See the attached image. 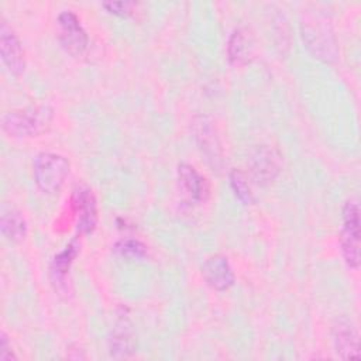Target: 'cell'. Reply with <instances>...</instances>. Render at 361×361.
Masks as SVG:
<instances>
[{
  "instance_id": "1",
  "label": "cell",
  "mask_w": 361,
  "mask_h": 361,
  "mask_svg": "<svg viewBox=\"0 0 361 361\" xmlns=\"http://www.w3.org/2000/svg\"><path fill=\"white\" fill-rule=\"evenodd\" d=\"M52 118V107L48 104H35L4 113L1 127L13 137H35L49 128Z\"/></svg>"
},
{
  "instance_id": "2",
  "label": "cell",
  "mask_w": 361,
  "mask_h": 361,
  "mask_svg": "<svg viewBox=\"0 0 361 361\" xmlns=\"http://www.w3.org/2000/svg\"><path fill=\"white\" fill-rule=\"evenodd\" d=\"M34 180L44 193H56L62 188L68 172L69 162L65 157L54 152H41L32 162Z\"/></svg>"
},
{
  "instance_id": "3",
  "label": "cell",
  "mask_w": 361,
  "mask_h": 361,
  "mask_svg": "<svg viewBox=\"0 0 361 361\" xmlns=\"http://www.w3.org/2000/svg\"><path fill=\"white\" fill-rule=\"evenodd\" d=\"M340 244L344 261L357 269L360 265V209L355 200H348L344 204Z\"/></svg>"
},
{
  "instance_id": "4",
  "label": "cell",
  "mask_w": 361,
  "mask_h": 361,
  "mask_svg": "<svg viewBox=\"0 0 361 361\" xmlns=\"http://www.w3.org/2000/svg\"><path fill=\"white\" fill-rule=\"evenodd\" d=\"M58 38L71 55H80L87 47V34L75 13L66 10L58 16Z\"/></svg>"
},
{
  "instance_id": "5",
  "label": "cell",
  "mask_w": 361,
  "mask_h": 361,
  "mask_svg": "<svg viewBox=\"0 0 361 361\" xmlns=\"http://www.w3.org/2000/svg\"><path fill=\"white\" fill-rule=\"evenodd\" d=\"M0 54L4 65L11 73L18 75L24 71L25 61L21 42L6 21H1L0 25Z\"/></svg>"
},
{
  "instance_id": "6",
  "label": "cell",
  "mask_w": 361,
  "mask_h": 361,
  "mask_svg": "<svg viewBox=\"0 0 361 361\" xmlns=\"http://www.w3.org/2000/svg\"><path fill=\"white\" fill-rule=\"evenodd\" d=\"M303 38L309 49L320 59L333 61L337 56V48L333 38V34L329 31V27L316 21V24H310L303 31Z\"/></svg>"
},
{
  "instance_id": "7",
  "label": "cell",
  "mask_w": 361,
  "mask_h": 361,
  "mask_svg": "<svg viewBox=\"0 0 361 361\" xmlns=\"http://www.w3.org/2000/svg\"><path fill=\"white\" fill-rule=\"evenodd\" d=\"M72 206L78 214V231L82 234L90 233L97 220L96 199L92 190L86 186L76 188L72 196Z\"/></svg>"
},
{
  "instance_id": "8",
  "label": "cell",
  "mask_w": 361,
  "mask_h": 361,
  "mask_svg": "<svg viewBox=\"0 0 361 361\" xmlns=\"http://www.w3.org/2000/svg\"><path fill=\"white\" fill-rule=\"evenodd\" d=\"M202 275L207 285L216 290H226L234 283V272L224 255L209 257L202 267Z\"/></svg>"
},
{
  "instance_id": "9",
  "label": "cell",
  "mask_w": 361,
  "mask_h": 361,
  "mask_svg": "<svg viewBox=\"0 0 361 361\" xmlns=\"http://www.w3.org/2000/svg\"><path fill=\"white\" fill-rule=\"evenodd\" d=\"M195 137L206 159L210 161L213 166L217 165V162L221 161V148L213 121L207 117H197L195 120Z\"/></svg>"
},
{
  "instance_id": "10",
  "label": "cell",
  "mask_w": 361,
  "mask_h": 361,
  "mask_svg": "<svg viewBox=\"0 0 361 361\" xmlns=\"http://www.w3.org/2000/svg\"><path fill=\"white\" fill-rule=\"evenodd\" d=\"M178 179L183 190L197 202H204L209 197L210 188L204 176H202L192 165L180 164L178 166Z\"/></svg>"
},
{
  "instance_id": "11",
  "label": "cell",
  "mask_w": 361,
  "mask_h": 361,
  "mask_svg": "<svg viewBox=\"0 0 361 361\" xmlns=\"http://www.w3.org/2000/svg\"><path fill=\"white\" fill-rule=\"evenodd\" d=\"M135 348L133 326L127 317H120L111 331L110 353L113 357H127Z\"/></svg>"
},
{
  "instance_id": "12",
  "label": "cell",
  "mask_w": 361,
  "mask_h": 361,
  "mask_svg": "<svg viewBox=\"0 0 361 361\" xmlns=\"http://www.w3.org/2000/svg\"><path fill=\"white\" fill-rule=\"evenodd\" d=\"M334 347L341 358H358V336L348 320L334 327Z\"/></svg>"
},
{
  "instance_id": "13",
  "label": "cell",
  "mask_w": 361,
  "mask_h": 361,
  "mask_svg": "<svg viewBox=\"0 0 361 361\" xmlns=\"http://www.w3.org/2000/svg\"><path fill=\"white\" fill-rule=\"evenodd\" d=\"M251 169L257 179L261 182H269L279 171L278 158L268 147H259L251 158Z\"/></svg>"
},
{
  "instance_id": "14",
  "label": "cell",
  "mask_w": 361,
  "mask_h": 361,
  "mask_svg": "<svg viewBox=\"0 0 361 361\" xmlns=\"http://www.w3.org/2000/svg\"><path fill=\"white\" fill-rule=\"evenodd\" d=\"M0 228L3 235L14 243L21 241L27 234V223L20 212L10 209L1 214Z\"/></svg>"
},
{
  "instance_id": "15",
  "label": "cell",
  "mask_w": 361,
  "mask_h": 361,
  "mask_svg": "<svg viewBox=\"0 0 361 361\" xmlns=\"http://www.w3.org/2000/svg\"><path fill=\"white\" fill-rule=\"evenodd\" d=\"M78 250H79V245L78 243L73 240L72 243H69L63 251H61L58 255L54 257L52 262H51V276H52V281H63L68 271H69V267L72 264V261L75 259L76 254H78Z\"/></svg>"
},
{
  "instance_id": "16",
  "label": "cell",
  "mask_w": 361,
  "mask_h": 361,
  "mask_svg": "<svg viewBox=\"0 0 361 361\" xmlns=\"http://www.w3.org/2000/svg\"><path fill=\"white\" fill-rule=\"evenodd\" d=\"M250 49H248V42L245 35L237 30L231 34L230 41H228V58L234 63H241L245 62L248 58Z\"/></svg>"
},
{
  "instance_id": "17",
  "label": "cell",
  "mask_w": 361,
  "mask_h": 361,
  "mask_svg": "<svg viewBox=\"0 0 361 361\" xmlns=\"http://www.w3.org/2000/svg\"><path fill=\"white\" fill-rule=\"evenodd\" d=\"M114 250L117 254L128 259H141L147 255V247L141 241L133 238L120 240L118 243H116Z\"/></svg>"
},
{
  "instance_id": "18",
  "label": "cell",
  "mask_w": 361,
  "mask_h": 361,
  "mask_svg": "<svg viewBox=\"0 0 361 361\" xmlns=\"http://www.w3.org/2000/svg\"><path fill=\"white\" fill-rule=\"evenodd\" d=\"M230 185H231V189L234 192V195L245 204L251 203L252 202V195H251V189L244 178V175L238 171H231L230 173Z\"/></svg>"
},
{
  "instance_id": "19",
  "label": "cell",
  "mask_w": 361,
  "mask_h": 361,
  "mask_svg": "<svg viewBox=\"0 0 361 361\" xmlns=\"http://www.w3.org/2000/svg\"><path fill=\"white\" fill-rule=\"evenodd\" d=\"M110 13L118 14V16H127L131 13L134 3L131 1H113V3H104L103 4Z\"/></svg>"
},
{
  "instance_id": "20",
  "label": "cell",
  "mask_w": 361,
  "mask_h": 361,
  "mask_svg": "<svg viewBox=\"0 0 361 361\" xmlns=\"http://www.w3.org/2000/svg\"><path fill=\"white\" fill-rule=\"evenodd\" d=\"M11 358H16V355L13 354L11 351V347L8 344V340L4 334V331H1V338H0V360L3 361H7V360H11Z\"/></svg>"
}]
</instances>
